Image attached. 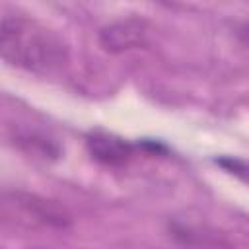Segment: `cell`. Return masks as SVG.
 I'll return each mask as SVG.
<instances>
[{"label":"cell","instance_id":"obj_1","mask_svg":"<svg viewBox=\"0 0 249 249\" xmlns=\"http://www.w3.org/2000/svg\"><path fill=\"white\" fill-rule=\"evenodd\" d=\"M0 54L12 66L29 72H51L66 60L68 47L60 35L39 21L25 16L4 14Z\"/></svg>","mask_w":249,"mask_h":249},{"label":"cell","instance_id":"obj_2","mask_svg":"<svg viewBox=\"0 0 249 249\" xmlns=\"http://www.w3.org/2000/svg\"><path fill=\"white\" fill-rule=\"evenodd\" d=\"M99 43L109 53H123L128 49L144 47L148 43V25L138 18L113 21L99 31Z\"/></svg>","mask_w":249,"mask_h":249},{"label":"cell","instance_id":"obj_3","mask_svg":"<svg viewBox=\"0 0 249 249\" xmlns=\"http://www.w3.org/2000/svg\"><path fill=\"white\" fill-rule=\"evenodd\" d=\"M6 206L10 208H19L23 214L31 216L33 220L47 224V226H56V228H66L70 224V216L64 212V208L56 206L51 200H45L35 195H25V193H8L6 195Z\"/></svg>","mask_w":249,"mask_h":249},{"label":"cell","instance_id":"obj_4","mask_svg":"<svg viewBox=\"0 0 249 249\" xmlns=\"http://www.w3.org/2000/svg\"><path fill=\"white\" fill-rule=\"evenodd\" d=\"M86 146L91 158L103 165H123L132 156V144L109 132H91Z\"/></svg>","mask_w":249,"mask_h":249},{"label":"cell","instance_id":"obj_5","mask_svg":"<svg viewBox=\"0 0 249 249\" xmlns=\"http://www.w3.org/2000/svg\"><path fill=\"white\" fill-rule=\"evenodd\" d=\"M216 163H220L230 173H233V175H237V177H241L243 181L249 183V163H245L241 160H235V158H220V160H216Z\"/></svg>","mask_w":249,"mask_h":249},{"label":"cell","instance_id":"obj_6","mask_svg":"<svg viewBox=\"0 0 249 249\" xmlns=\"http://www.w3.org/2000/svg\"><path fill=\"white\" fill-rule=\"evenodd\" d=\"M239 37H241V41H243L245 45H249V21L239 27Z\"/></svg>","mask_w":249,"mask_h":249}]
</instances>
